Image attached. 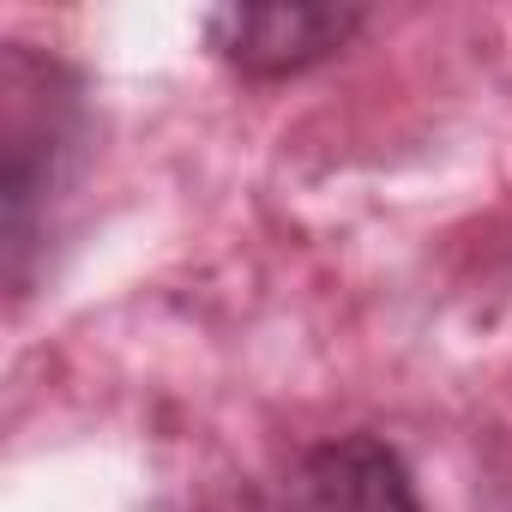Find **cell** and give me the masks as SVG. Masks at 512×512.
Wrapping results in <instances>:
<instances>
[{
  "label": "cell",
  "mask_w": 512,
  "mask_h": 512,
  "mask_svg": "<svg viewBox=\"0 0 512 512\" xmlns=\"http://www.w3.org/2000/svg\"><path fill=\"white\" fill-rule=\"evenodd\" d=\"M0 145H7V284L31 296L67 187L91 145L85 79L31 43H7L0 61Z\"/></svg>",
  "instance_id": "1"
},
{
  "label": "cell",
  "mask_w": 512,
  "mask_h": 512,
  "mask_svg": "<svg viewBox=\"0 0 512 512\" xmlns=\"http://www.w3.org/2000/svg\"><path fill=\"white\" fill-rule=\"evenodd\" d=\"M368 25L362 7H217L205 13V49L241 79H296Z\"/></svg>",
  "instance_id": "2"
},
{
  "label": "cell",
  "mask_w": 512,
  "mask_h": 512,
  "mask_svg": "<svg viewBox=\"0 0 512 512\" xmlns=\"http://www.w3.org/2000/svg\"><path fill=\"white\" fill-rule=\"evenodd\" d=\"M290 488L296 512H428L410 458L368 428L308 446Z\"/></svg>",
  "instance_id": "3"
}]
</instances>
